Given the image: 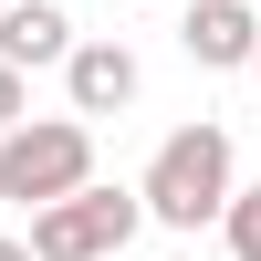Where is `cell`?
I'll list each match as a JSON object with an SVG mask.
<instances>
[{"mask_svg": "<svg viewBox=\"0 0 261 261\" xmlns=\"http://www.w3.org/2000/svg\"><path fill=\"white\" fill-rule=\"evenodd\" d=\"M230 188H241V178H230V125H209V115H199V125H178V136L146 157L136 209H146L157 230H209V220L230 209Z\"/></svg>", "mask_w": 261, "mask_h": 261, "instance_id": "6da1fadb", "label": "cell"}, {"mask_svg": "<svg viewBox=\"0 0 261 261\" xmlns=\"http://www.w3.org/2000/svg\"><path fill=\"white\" fill-rule=\"evenodd\" d=\"M84 178H94V125L84 115H21L11 136H0V199L53 209V199H73Z\"/></svg>", "mask_w": 261, "mask_h": 261, "instance_id": "7a4b0ae2", "label": "cell"}, {"mask_svg": "<svg viewBox=\"0 0 261 261\" xmlns=\"http://www.w3.org/2000/svg\"><path fill=\"white\" fill-rule=\"evenodd\" d=\"M146 230V209H136V188H94L84 178L73 199H53V209H32V261H115L125 241Z\"/></svg>", "mask_w": 261, "mask_h": 261, "instance_id": "3957f363", "label": "cell"}, {"mask_svg": "<svg viewBox=\"0 0 261 261\" xmlns=\"http://www.w3.org/2000/svg\"><path fill=\"white\" fill-rule=\"evenodd\" d=\"M136 53H125V42H73V53H63V94H73V115H125V105H136Z\"/></svg>", "mask_w": 261, "mask_h": 261, "instance_id": "277c9868", "label": "cell"}, {"mask_svg": "<svg viewBox=\"0 0 261 261\" xmlns=\"http://www.w3.org/2000/svg\"><path fill=\"white\" fill-rule=\"evenodd\" d=\"M178 42H188V63H209V73H241L251 42H261V11H251V0H188Z\"/></svg>", "mask_w": 261, "mask_h": 261, "instance_id": "5b68a950", "label": "cell"}, {"mask_svg": "<svg viewBox=\"0 0 261 261\" xmlns=\"http://www.w3.org/2000/svg\"><path fill=\"white\" fill-rule=\"evenodd\" d=\"M73 53V21H63V0H0V63L11 73H42V63Z\"/></svg>", "mask_w": 261, "mask_h": 261, "instance_id": "8992f818", "label": "cell"}, {"mask_svg": "<svg viewBox=\"0 0 261 261\" xmlns=\"http://www.w3.org/2000/svg\"><path fill=\"white\" fill-rule=\"evenodd\" d=\"M220 230H230V261H261V178H251V188H230Z\"/></svg>", "mask_w": 261, "mask_h": 261, "instance_id": "52a82bcc", "label": "cell"}, {"mask_svg": "<svg viewBox=\"0 0 261 261\" xmlns=\"http://www.w3.org/2000/svg\"><path fill=\"white\" fill-rule=\"evenodd\" d=\"M21 115H32V94H21V73H11V63H0V136H11Z\"/></svg>", "mask_w": 261, "mask_h": 261, "instance_id": "ba28073f", "label": "cell"}, {"mask_svg": "<svg viewBox=\"0 0 261 261\" xmlns=\"http://www.w3.org/2000/svg\"><path fill=\"white\" fill-rule=\"evenodd\" d=\"M0 261H32V251H21V241H0Z\"/></svg>", "mask_w": 261, "mask_h": 261, "instance_id": "9c48e42d", "label": "cell"}, {"mask_svg": "<svg viewBox=\"0 0 261 261\" xmlns=\"http://www.w3.org/2000/svg\"><path fill=\"white\" fill-rule=\"evenodd\" d=\"M241 73H251V84H261V42H251V63H241Z\"/></svg>", "mask_w": 261, "mask_h": 261, "instance_id": "30bf717a", "label": "cell"}]
</instances>
